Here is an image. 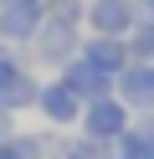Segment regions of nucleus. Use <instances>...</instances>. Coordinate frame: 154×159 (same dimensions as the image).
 Here are the masks:
<instances>
[{"mask_svg": "<svg viewBox=\"0 0 154 159\" xmlns=\"http://www.w3.org/2000/svg\"><path fill=\"white\" fill-rule=\"evenodd\" d=\"M128 21V5L123 0H108V5H98V26H123Z\"/></svg>", "mask_w": 154, "mask_h": 159, "instance_id": "obj_1", "label": "nucleus"}]
</instances>
